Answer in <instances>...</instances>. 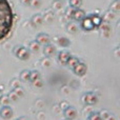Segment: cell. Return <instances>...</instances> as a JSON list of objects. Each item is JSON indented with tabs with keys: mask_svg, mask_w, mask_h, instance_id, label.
I'll return each mask as SVG.
<instances>
[{
	"mask_svg": "<svg viewBox=\"0 0 120 120\" xmlns=\"http://www.w3.org/2000/svg\"><path fill=\"white\" fill-rule=\"evenodd\" d=\"M14 23V12L8 0H0V41L11 33Z\"/></svg>",
	"mask_w": 120,
	"mask_h": 120,
	"instance_id": "1",
	"label": "cell"
},
{
	"mask_svg": "<svg viewBox=\"0 0 120 120\" xmlns=\"http://www.w3.org/2000/svg\"><path fill=\"white\" fill-rule=\"evenodd\" d=\"M13 53H14V55L17 58L20 60H27L30 58V55H31L30 51L25 46H22V45L15 46L14 50H13Z\"/></svg>",
	"mask_w": 120,
	"mask_h": 120,
	"instance_id": "2",
	"label": "cell"
},
{
	"mask_svg": "<svg viewBox=\"0 0 120 120\" xmlns=\"http://www.w3.org/2000/svg\"><path fill=\"white\" fill-rule=\"evenodd\" d=\"M80 27H81V30H83L84 32H91V31H93V30H95V26H94L93 22H92V19H91V17H90V15L89 16L85 15L80 20Z\"/></svg>",
	"mask_w": 120,
	"mask_h": 120,
	"instance_id": "3",
	"label": "cell"
},
{
	"mask_svg": "<svg viewBox=\"0 0 120 120\" xmlns=\"http://www.w3.org/2000/svg\"><path fill=\"white\" fill-rule=\"evenodd\" d=\"M86 71H87V68L85 65V63H83L81 61H78L75 64L74 68H73V72L77 76H84L86 74Z\"/></svg>",
	"mask_w": 120,
	"mask_h": 120,
	"instance_id": "4",
	"label": "cell"
},
{
	"mask_svg": "<svg viewBox=\"0 0 120 120\" xmlns=\"http://www.w3.org/2000/svg\"><path fill=\"white\" fill-rule=\"evenodd\" d=\"M97 101H98V98L94 93L90 92V93H86L83 96V102L85 104H87V105H94V104L97 103Z\"/></svg>",
	"mask_w": 120,
	"mask_h": 120,
	"instance_id": "5",
	"label": "cell"
},
{
	"mask_svg": "<svg viewBox=\"0 0 120 120\" xmlns=\"http://www.w3.org/2000/svg\"><path fill=\"white\" fill-rule=\"evenodd\" d=\"M0 117L3 119H10L13 117V110L8 105H3L0 109Z\"/></svg>",
	"mask_w": 120,
	"mask_h": 120,
	"instance_id": "6",
	"label": "cell"
},
{
	"mask_svg": "<svg viewBox=\"0 0 120 120\" xmlns=\"http://www.w3.org/2000/svg\"><path fill=\"white\" fill-rule=\"evenodd\" d=\"M63 114L66 119H75L77 117V111L73 106H66L64 109Z\"/></svg>",
	"mask_w": 120,
	"mask_h": 120,
	"instance_id": "7",
	"label": "cell"
},
{
	"mask_svg": "<svg viewBox=\"0 0 120 120\" xmlns=\"http://www.w3.org/2000/svg\"><path fill=\"white\" fill-rule=\"evenodd\" d=\"M43 54L45 55L46 57H52L56 54V48H55L53 44H50V43H46L44 44V48H43Z\"/></svg>",
	"mask_w": 120,
	"mask_h": 120,
	"instance_id": "8",
	"label": "cell"
},
{
	"mask_svg": "<svg viewBox=\"0 0 120 120\" xmlns=\"http://www.w3.org/2000/svg\"><path fill=\"white\" fill-rule=\"evenodd\" d=\"M71 56H72V55L70 54V52H68V51H61L58 54V61L62 65H66L68 60L70 59Z\"/></svg>",
	"mask_w": 120,
	"mask_h": 120,
	"instance_id": "9",
	"label": "cell"
},
{
	"mask_svg": "<svg viewBox=\"0 0 120 120\" xmlns=\"http://www.w3.org/2000/svg\"><path fill=\"white\" fill-rule=\"evenodd\" d=\"M84 16H85L84 11L81 10L80 8H74V12H73V15H72V19L73 20H76V21H80Z\"/></svg>",
	"mask_w": 120,
	"mask_h": 120,
	"instance_id": "10",
	"label": "cell"
},
{
	"mask_svg": "<svg viewBox=\"0 0 120 120\" xmlns=\"http://www.w3.org/2000/svg\"><path fill=\"white\" fill-rule=\"evenodd\" d=\"M90 17H91L92 19V22H93L94 26H95V29H97V27H99L100 25L102 24V22H103V19H102L101 16H99L98 14H91L90 15Z\"/></svg>",
	"mask_w": 120,
	"mask_h": 120,
	"instance_id": "11",
	"label": "cell"
},
{
	"mask_svg": "<svg viewBox=\"0 0 120 120\" xmlns=\"http://www.w3.org/2000/svg\"><path fill=\"white\" fill-rule=\"evenodd\" d=\"M50 40H51L50 36H49L48 34H44V33L38 34L37 37H36V41H37L39 44H46L50 42Z\"/></svg>",
	"mask_w": 120,
	"mask_h": 120,
	"instance_id": "12",
	"label": "cell"
},
{
	"mask_svg": "<svg viewBox=\"0 0 120 120\" xmlns=\"http://www.w3.org/2000/svg\"><path fill=\"white\" fill-rule=\"evenodd\" d=\"M32 24L35 25V26H38V25H41L43 23V16L39 14H36L32 17Z\"/></svg>",
	"mask_w": 120,
	"mask_h": 120,
	"instance_id": "13",
	"label": "cell"
},
{
	"mask_svg": "<svg viewBox=\"0 0 120 120\" xmlns=\"http://www.w3.org/2000/svg\"><path fill=\"white\" fill-rule=\"evenodd\" d=\"M66 30H68V32L71 34H76L77 32H78V25H77L75 22L71 21V22L66 25Z\"/></svg>",
	"mask_w": 120,
	"mask_h": 120,
	"instance_id": "14",
	"label": "cell"
},
{
	"mask_svg": "<svg viewBox=\"0 0 120 120\" xmlns=\"http://www.w3.org/2000/svg\"><path fill=\"white\" fill-rule=\"evenodd\" d=\"M20 77V80L22 82H26V81H30V71L29 70H23L22 72L19 75Z\"/></svg>",
	"mask_w": 120,
	"mask_h": 120,
	"instance_id": "15",
	"label": "cell"
},
{
	"mask_svg": "<svg viewBox=\"0 0 120 120\" xmlns=\"http://www.w3.org/2000/svg\"><path fill=\"white\" fill-rule=\"evenodd\" d=\"M111 10L113 13H118L120 11V1L119 0H115L112 4H111Z\"/></svg>",
	"mask_w": 120,
	"mask_h": 120,
	"instance_id": "16",
	"label": "cell"
},
{
	"mask_svg": "<svg viewBox=\"0 0 120 120\" xmlns=\"http://www.w3.org/2000/svg\"><path fill=\"white\" fill-rule=\"evenodd\" d=\"M40 45H41V44H39L36 40L35 41H32L31 43H30V50H31L32 52H38L40 49Z\"/></svg>",
	"mask_w": 120,
	"mask_h": 120,
	"instance_id": "17",
	"label": "cell"
},
{
	"mask_svg": "<svg viewBox=\"0 0 120 120\" xmlns=\"http://www.w3.org/2000/svg\"><path fill=\"white\" fill-rule=\"evenodd\" d=\"M39 77H40V75L38 71H30V81L31 82H33L34 80L38 79Z\"/></svg>",
	"mask_w": 120,
	"mask_h": 120,
	"instance_id": "18",
	"label": "cell"
},
{
	"mask_svg": "<svg viewBox=\"0 0 120 120\" xmlns=\"http://www.w3.org/2000/svg\"><path fill=\"white\" fill-rule=\"evenodd\" d=\"M78 61H79V59L77 58V57H73V56H71V57H70V59L68 60V63H66V65H68L71 68H73L75 66V64H76Z\"/></svg>",
	"mask_w": 120,
	"mask_h": 120,
	"instance_id": "19",
	"label": "cell"
},
{
	"mask_svg": "<svg viewBox=\"0 0 120 120\" xmlns=\"http://www.w3.org/2000/svg\"><path fill=\"white\" fill-rule=\"evenodd\" d=\"M68 3H70V6L74 8H80L81 4H82V0H68Z\"/></svg>",
	"mask_w": 120,
	"mask_h": 120,
	"instance_id": "20",
	"label": "cell"
},
{
	"mask_svg": "<svg viewBox=\"0 0 120 120\" xmlns=\"http://www.w3.org/2000/svg\"><path fill=\"white\" fill-rule=\"evenodd\" d=\"M58 43H59V45L66 48V46L70 45V40H68V38H65V37H60L58 39Z\"/></svg>",
	"mask_w": 120,
	"mask_h": 120,
	"instance_id": "21",
	"label": "cell"
},
{
	"mask_svg": "<svg viewBox=\"0 0 120 120\" xmlns=\"http://www.w3.org/2000/svg\"><path fill=\"white\" fill-rule=\"evenodd\" d=\"M89 119L90 120H100L101 119V114L99 112H93L89 116Z\"/></svg>",
	"mask_w": 120,
	"mask_h": 120,
	"instance_id": "22",
	"label": "cell"
},
{
	"mask_svg": "<svg viewBox=\"0 0 120 120\" xmlns=\"http://www.w3.org/2000/svg\"><path fill=\"white\" fill-rule=\"evenodd\" d=\"M30 5L35 8H39L40 5H41V0H31L30 1Z\"/></svg>",
	"mask_w": 120,
	"mask_h": 120,
	"instance_id": "23",
	"label": "cell"
},
{
	"mask_svg": "<svg viewBox=\"0 0 120 120\" xmlns=\"http://www.w3.org/2000/svg\"><path fill=\"white\" fill-rule=\"evenodd\" d=\"M13 91L17 94L18 97H23V95H24V92H23V90L21 89L20 86H17V87H15V89H13Z\"/></svg>",
	"mask_w": 120,
	"mask_h": 120,
	"instance_id": "24",
	"label": "cell"
},
{
	"mask_svg": "<svg viewBox=\"0 0 120 120\" xmlns=\"http://www.w3.org/2000/svg\"><path fill=\"white\" fill-rule=\"evenodd\" d=\"M8 98H10V100H11V101H17V100L19 99V97H18V96H17V94L15 93L14 91L10 92V95H8Z\"/></svg>",
	"mask_w": 120,
	"mask_h": 120,
	"instance_id": "25",
	"label": "cell"
},
{
	"mask_svg": "<svg viewBox=\"0 0 120 120\" xmlns=\"http://www.w3.org/2000/svg\"><path fill=\"white\" fill-rule=\"evenodd\" d=\"M53 19H54V17H53V15L51 14V13H48V14L44 15V17H43V21H46L48 23L52 22Z\"/></svg>",
	"mask_w": 120,
	"mask_h": 120,
	"instance_id": "26",
	"label": "cell"
},
{
	"mask_svg": "<svg viewBox=\"0 0 120 120\" xmlns=\"http://www.w3.org/2000/svg\"><path fill=\"white\" fill-rule=\"evenodd\" d=\"M73 12H74V8H72V6H70V8H66V12H65L66 17H68V18H70V19H72Z\"/></svg>",
	"mask_w": 120,
	"mask_h": 120,
	"instance_id": "27",
	"label": "cell"
},
{
	"mask_svg": "<svg viewBox=\"0 0 120 120\" xmlns=\"http://www.w3.org/2000/svg\"><path fill=\"white\" fill-rule=\"evenodd\" d=\"M0 101L2 102V104H3V105H8V102H10L11 100H10V98H8V96H3V95H2V97L0 98Z\"/></svg>",
	"mask_w": 120,
	"mask_h": 120,
	"instance_id": "28",
	"label": "cell"
},
{
	"mask_svg": "<svg viewBox=\"0 0 120 120\" xmlns=\"http://www.w3.org/2000/svg\"><path fill=\"white\" fill-rule=\"evenodd\" d=\"M33 84L35 85L36 87H41L42 86V81H41V79H40V77L38 79H36V80L33 81Z\"/></svg>",
	"mask_w": 120,
	"mask_h": 120,
	"instance_id": "29",
	"label": "cell"
},
{
	"mask_svg": "<svg viewBox=\"0 0 120 120\" xmlns=\"http://www.w3.org/2000/svg\"><path fill=\"white\" fill-rule=\"evenodd\" d=\"M10 86L12 87V89H15V87L19 86V82H18V80H16V79H13V80L11 81V83H10Z\"/></svg>",
	"mask_w": 120,
	"mask_h": 120,
	"instance_id": "30",
	"label": "cell"
},
{
	"mask_svg": "<svg viewBox=\"0 0 120 120\" xmlns=\"http://www.w3.org/2000/svg\"><path fill=\"white\" fill-rule=\"evenodd\" d=\"M20 1L23 5H30V1H31V0H20Z\"/></svg>",
	"mask_w": 120,
	"mask_h": 120,
	"instance_id": "31",
	"label": "cell"
},
{
	"mask_svg": "<svg viewBox=\"0 0 120 120\" xmlns=\"http://www.w3.org/2000/svg\"><path fill=\"white\" fill-rule=\"evenodd\" d=\"M1 97H2V90L0 89V98H1Z\"/></svg>",
	"mask_w": 120,
	"mask_h": 120,
	"instance_id": "32",
	"label": "cell"
}]
</instances>
